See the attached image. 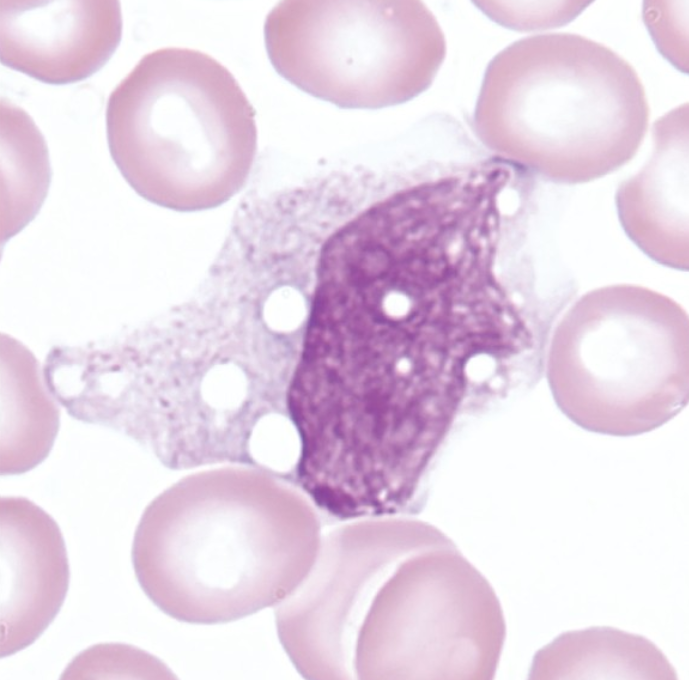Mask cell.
<instances>
[{
  "mask_svg": "<svg viewBox=\"0 0 689 680\" xmlns=\"http://www.w3.org/2000/svg\"><path fill=\"white\" fill-rule=\"evenodd\" d=\"M504 308L455 282L384 272L319 287L288 394L301 470L371 506L411 501L462 414L495 406Z\"/></svg>",
  "mask_w": 689,
  "mask_h": 680,
  "instance_id": "1",
  "label": "cell"
},
{
  "mask_svg": "<svg viewBox=\"0 0 689 680\" xmlns=\"http://www.w3.org/2000/svg\"><path fill=\"white\" fill-rule=\"evenodd\" d=\"M291 373L261 328L229 307L188 306L140 330L94 416L167 468L256 467L262 440L291 421Z\"/></svg>",
  "mask_w": 689,
  "mask_h": 680,
  "instance_id": "2",
  "label": "cell"
},
{
  "mask_svg": "<svg viewBox=\"0 0 689 680\" xmlns=\"http://www.w3.org/2000/svg\"><path fill=\"white\" fill-rule=\"evenodd\" d=\"M270 471L221 468L159 494L136 528L131 558L146 596L179 621H232L286 597L302 498ZM299 537V536H298Z\"/></svg>",
  "mask_w": 689,
  "mask_h": 680,
  "instance_id": "3",
  "label": "cell"
},
{
  "mask_svg": "<svg viewBox=\"0 0 689 680\" xmlns=\"http://www.w3.org/2000/svg\"><path fill=\"white\" fill-rule=\"evenodd\" d=\"M649 106L634 68L573 33L520 39L488 65L474 114L479 139L560 183L610 173L637 152Z\"/></svg>",
  "mask_w": 689,
  "mask_h": 680,
  "instance_id": "4",
  "label": "cell"
},
{
  "mask_svg": "<svg viewBox=\"0 0 689 680\" xmlns=\"http://www.w3.org/2000/svg\"><path fill=\"white\" fill-rule=\"evenodd\" d=\"M111 157L142 198L177 211L216 207L245 182L257 148L252 105L210 55H144L106 107Z\"/></svg>",
  "mask_w": 689,
  "mask_h": 680,
  "instance_id": "5",
  "label": "cell"
},
{
  "mask_svg": "<svg viewBox=\"0 0 689 680\" xmlns=\"http://www.w3.org/2000/svg\"><path fill=\"white\" fill-rule=\"evenodd\" d=\"M547 377L557 407L584 430L659 428L688 402L687 315L657 297L586 298L555 332Z\"/></svg>",
  "mask_w": 689,
  "mask_h": 680,
  "instance_id": "6",
  "label": "cell"
},
{
  "mask_svg": "<svg viewBox=\"0 0 689 680\" xmlns=\"http://www.w3.org/2000/svg\"><path fill=\"white\" fill-rule=\"evenodd\" d=\"M374 1H282L264 38L275 70L315 97L347 108L393 98L394 21Z\"/></svg>",
  "mask_w": 689,
  "mask_h": 680,
  "instance_id": "7",
  "label": "cell"
},
{
  "mask_svg": "<svg viewBox=\"0 0 689 680\" xmlns=\"http://www.w3.org/2000/svg\"><path fill=\"white\" fill-rule=\"evenodd\" d=\"M0 3L1 63L47 84L90 77L121 40V8L115 0Z\"/></svg>",
  "mask_w": 689,
  "mask_h": 680,
  "instance_id": "8",
  "label": "cell"
},
{
  "mask_svg": "<svg viewBox=\"0 0 689 680\" xmlns=\"http://www.w3.org/2000/svg\"><path fill=\"white\" fill-rule=\"evenodd\" d=\"M1 656L32 644L58 614L69 585L63 536L24 497L1 498Z\"/></svg>",
  "mask_w": 689,
  "mask_h": 680,
  "instance_id": "9",
  "label": "cell"
},
{
  "mask_svg": "<svg viewBox=\"0 0 689 680\" xmlns=\"http://www.w3.org/2000/svg\"><path fill=\"white\" fill-rule=\"evenodd\" d=\"M41 367L21 342L1 335V474L40 464L56 439L60 410Z\"/></svg>",
  "mask_w": 689,
  "mask_h": 680,
  "instance_id": "10",
  "label": "cell"
},
{
  "mask_svg": "<svg viewBox=\"0 0 689 680\" xmlns=\"http://www.w3.org/2000/svg\"><path fill=\"white\" fill-rule=\"evenodd\" d=\"M677 673L643 636L612 627L559 635L533 659L530 679H669Z\"/></svg>",
  "mask_w": 689,
  "mask_h": 680,
  "instance_id": "11",
  "label": "cell"
},
{
  "mask_svg": "<svg viewBox=\"0 0 689 680\" xmlns=\"http://www.w3.org/2000/svg\"><path fill=\"white\" fill-rule=\"evenodd\" d=\"M654 152L639 174L624 182L617 206L624 225L649 229L687 227L688 104L653 124Z\"/></svg>",
  "mask_w": 689,
  "mask_h": 680,
  "instance_id": "12",
  "label": "cell"
},
{
  "mask_svg": "<svg viewBox=\"0 0 689 680\" xmlns=\"http://www.w3.org/2000/svg\"><path fill=\"white\" fill-rule=\"evenodd\" d=\"M2 239L34 218L50 183L45 141L31 118L2 101Z\"/></svg>",
  "mask_w": 689,
  "mask_h": 680,
  "instance_id": "13",
  "label": "cell"
}]
</instances>
